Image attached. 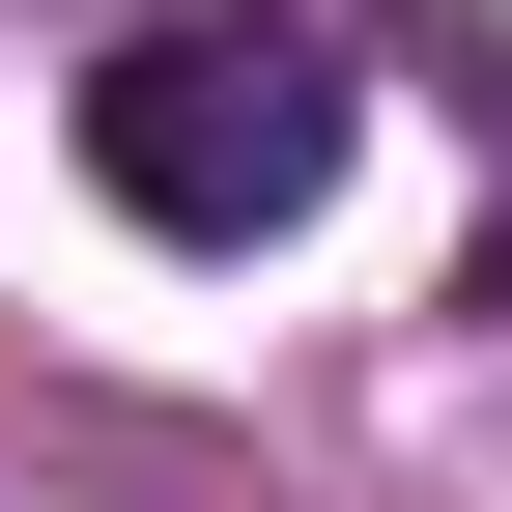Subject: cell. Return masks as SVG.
I'll list each match as a JSON object with an SVG mask.
<instances>
[{
	"instance_id": "1",
	"label": "cell",
	"mask_w": 512,
	"mask_h": 512,
	"mask_svg": "<svg viewBox=\"0 0 512 512\" xmlns=\"http://www.w3.org/2000/svg\"><path fill=\"white\" fill-rule=\"evenodd\" d=\"M86 200L171 228V256H256L342 200V29H285V0H171V29H114L86 86Z\"/></svg>"
}]
</instances>
